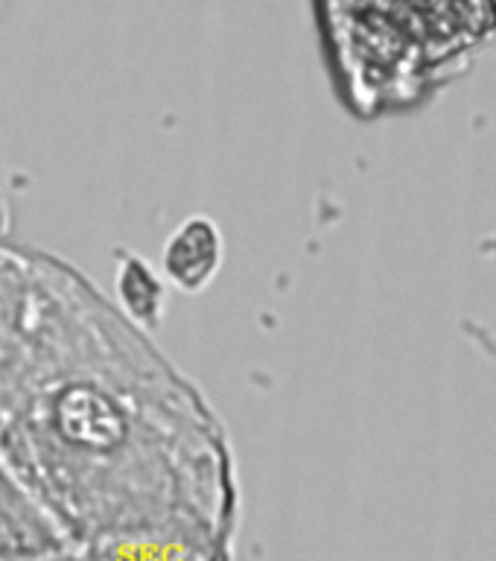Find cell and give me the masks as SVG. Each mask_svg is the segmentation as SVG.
I'll use <instances>...</instances> for the list:
<instances>
[{
    "label": "cell",
    "mask_w": 496,
    "mask_h": 561,
    "mask_svg": "<svg viewBox=\"0 0 496 561\" xmlns=\"http://www.w3.org/2000/svg\"><path fill=\"white\" fill-rule=\"evenodd\" d=\"M0 477L88 561H234L243 489L205 389L77 263L7 234Z\"/></svg>",
    "instance_id": "6da1fadb"
},
{
    "label": "cell",
    "mask_w": 496,
    "mask_h": 561,
    "mask_svg": "<svg viewBox=\"0 0 496 561\" xmlns=\"http://www.w3.org/2000/svg\"><path fill=\"white\" fill-rule=\"evenodd\" d=\"M336 91L362 121L415 112L496 42L494 0H315Z\"/></svg>",
    "instance_id": "7a4b0ae2"
},
{
    "label": "cell",
    "mask_w": 496,
    "mask_h": 561,
    "mask_svg": "<svg viewBox=\"0 0 496 561\" xmlns=\"http://www.w3.org/2000/svg\"><path fill=\"white\" fill-rule=\"evenodd\" d=\"M0 561H88V556L0 477Z\"/></svg>",
    "instance_id": "3957f363"
},
{
    "label": "cell",
    "mask_w": 496,
    "mask_h": 561,
    "mask_svg": "<svg viewBox=\"0 0 496 561\" xmlns=\"http://www.w3.org/2000/svg\"><path fill=\"white\" fill-rule=\"evenodd\" d=\"M222 257H226L222 231L214 219L196 214L184 219L182 226L166 237L164 252H161V275L166 287L193 296L217 278Z\"/></svg>",
    "instance_id": "277c9868"
},
{
    "label": "cell",
    "mask_w": 496,
    "mask_h": 561,
    "mask_svg": "<svg viewBox=\"0 0 496 561\" xmlns=\"http://www.w3.org/2000/svg\"><path fill=\"white\" fill-rule=\"evenodd\" d=\"M117 305L129 319L143 324L147 331L158 328L161 316L166 310V280L161 272H155L152 263H147L138 254L117 257Z\"/></svg>",
    "instance_id": "5b68a950"
},
{
    "label": "cell",
    "mask_w": 496,
    "mask_h": 561,
    "mask_svg": "<svg viewBox=\"0 0 496 561\" xmlns=\"http://www.w3.org/2000/svg\"><path fill=\"white\" fill-rule=\"evenodd\" d=\"M494 3H496V0H494Z\"/></svg>",
    "instance_id": "8992f818"
}]
</instances>
